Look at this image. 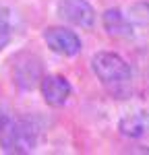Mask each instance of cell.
Returning <instances> with one entry per match:
<instances>
[{"instance_id":"1","label":"cell","mask_w":149,"mask_h":155,"mask_svg":"<svg viewBox=\"0 0 149 155\" xmlns=\"http://www.w3.org/2000/svg\"><path fill=\"white\" fill-rule=\"evenodd\" d=\"M91 71L98 77L101 87L116 99H126L133 91V68L131 64L114 54V52H98L91 58Z\"/></svg>"},{"instance_id":"2","label":"cell","mask_w":149,"mask_h":155,"mask_svg":"<svg viewBox=\"0 0 149 155\" xmlns=\"http://www.w3.org/2000/svg\"><path fill=\"white\" fill-rule=\"evenodd\" d=\"M41 128L33 118H11L0 130V147L4 153H31L39 145Z\"/></svg>"},{"instance_id":"3","label":"cell","mask_w":149,"mask_h":155,"mask_svg":"<svg viewBox=\"0 0 149 155\" xmlns=\"http://www.w3.org/2000/svg\"><path fill=\"white\" fill-rule=\"evenodd\" d=\"M56 15L64 23H71L81 29H91L95 25V8L89 0H58Z\"/></svg>"},{"instance_id":"4","label":"cell","mask_w":149,"mask_h":155,"mask_svg":"<svg viewBox=\"0 0 149 155\" xmlns=\"http://www.w3.org/2000/svg\"><path fill=\"white\" fill-rule=\"evenodd\" d=\"M41 37L52 52L66 56V58H73L77 54H81V50H83L81 37L66 27H46Z\"/></svg>"},{"instance_id":"5","label":"cell","mask_w":149,"mask_h":155,"mask_svg":"<svg viewBox=\"0 0 149 155\" xmlns=\"http://www.w3.org/2000/svg\"><path fill=\"white\" fill-rule=\"evenodd\" d=\"M12 79L19 89H33L41 83L44 72H41V60L33 54H21L15 60V68H12Z\"/></svg>"},{"instance_id":"6","label":"cell","mask_w":149,"mask_h":155,"mask_svg":"<svg viewBox=\"0 0 149 155\" xmlns=\"http://www.w3.org/2000/svg\"><path fill=\"white\" fill-rule=\"evenodd\" d=\"M39 91H41V97L44 101L52 107H62L68 97L73 93V87L68 83L66 77H60V74H46L39 83Z\"/></svg>"},{"instance_id":"7","label":"cell","mask_w":149,"mask_h":155,"mask_svg":"<svg viewBox=\"0 0 149 155\" xmlns=\"http://www.w3.org/2000/svg\"><path fill=\"white\" fill-rule=\"evenodd\" d=\"M101 23L106 33L118 39H131L135 35V25L131 21L128 15H124L120 8H108L101 15Z\"/></svg>"},{"instance_id":"8","label":"cell","mask_w":149,"mask_h":155,"mask_svg":"<svg viewBox=\"0 0 149 155\" xmlns=\"http://www.w3.org/2000/svg\"><path fill=\"white\" fill-rule=\"evenodd\" d=\"M118 130H120V134L128 137V139H141L143 134L149 132V114L147 112L126 114V116L118 122Z\"/></svg>"},{"instance_id":"9","label":"cell","mask_w":149,"mask_h":155,"mask_svg":"<svg viewBox=\"0 0 149 155\" xmlns=\"http://www.w3.org/2000/svg\"><path fill=\"white\" fill-rule=\"evenodd\" d=\"M12 37V12L0 4V50L8 46Z\"/></svg>"},{"instance_id":"10","label":"cell","mask_w":149,"mask_h":155,"mask_svg":"<svg viewBox=\"0 0 149 155\" xmlns=\"http://www.w3.org/2000/svg\"><path fill=\"white\" fill-rule=\"evenodd\" d=\"M133 19L137 23H149V2H143V4H135L133 6Z\"/></svg>"}]
</instances>
